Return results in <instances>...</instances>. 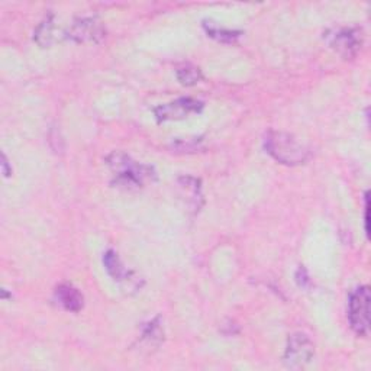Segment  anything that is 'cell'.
<instances>
[{
	"label": "cell",
	"mask_w": 371,
	"mask_h": 371,
	"mask_svg": "<svg viewBox=\"0 0 371 371\" xmlns=\"http://www.w3.org/2000/svg\"><path fill=\"white\" fill-rule=\"evenodd\" d=\"M177 79L183 86H193L199 83L203 76L202 72L198 67H194V65H184V67L177 70Z\"/></svg>",
	"instance_id": "obj_12"
},
{
	"label": "cell",
	"mask_w": 371,
	"mask_h": 371,
	"mask_svg": "<svg viewBox=\"0 0 371 371\" xmlns=\"http://www.w3.org/2000/svg\"><path fill=\"white\" fill-rule=\"evenodd\" d=\"M67 38L79 42H100L104 38V28L99 20L93 18H81L73 22V25L67 31Z\"/></svg>",
	"instance_id": "obj_7"
},
{
	"label": "cell",
	"mask_w": 371,
	"mask_h": 371,
	"mask_svg": "<svg viewBox=\"0 0 371 371\" xmlns=\"http://www.w3.org/2000/svg\"><path fill=\"white\" fill-rule=\"evenodd\" d=\"M264 147L269 154L285 166H300L309 158V149L296 137L280 130H270L266 135Z\"/></svg>",
	"instance_id": "obj_2"
},
{
	"label": "cell",
	"mask_w": 371,
	"mask_h": 371,
	"mask_svg": "<svg viewBox=\"0 0 371 371\" xmlns=\"http://www.w3.org/2000/svg\"><path fill=\"white\" fill-rule=\"evenodd\" d=\"M205 28H206V32L209 34V36L221 41V42H234L239 35H241V32H235V31H228V29H224L221 27L217 25H213L212 22L209 24V22H205Z\"/></svg>",
	"instance_id": "obj_13"
},
{
	"label": "cell",
	"mask_w": 371,
	"mask_h": 371,
	"mask_svg": "<svg viewBox=\"0 0 371 371\" xmlns=\"http://www.w3.org/2000/svg\"><path fill=\"white\" fill-rule=\"evenodd\" d=\"M330 47L342 58L348 60L357 55L363 46V35L358 28H339L326 35Z\"/></svg>",
	"instance_id": "obj_4"
},
{
	"label": "cell",
	"mask_w": 371,
	"mask_h": 371,
	"mask_svg": "<svg viewBox=\"0 0 371 371\" xmlns=\"http://www.w3.org/2000/svg\"><path fill=\"white\" fill-rule=\"evenodd\" d=\"M179 186L184 190L183 196H186L187 203L193 208V210H199L202 201V193H201V182L193 177H180Z\"/></svg>",
	"instance_id": "obj_10"
},
{
	"label": "cell",
	"mask_w": 371,
	"mask_h": 371,
	"mask_svg": "<svg viewBox=\"0 0 371 371\" xmlns=\"http://www.w3.org/2000/svg\"><path fill=\"white\" fill-rule=\"evenodd\" d=\"M103 264H104V269L109 273V276H111L115 281L122 283V285H126V283L128 285H130V283L137 280V277H134V274L122 264L119 255L112 250H109L104 254Z\"/></svg>",
	"instance_id": "obj_8"
},
{
	"label": "cell",
	"mask_w": 371,
	"mask_h": 371,
	"mask_svg": "<svg viewBox=\"0 0 371 371\" xmlns=\"http://www.w3.org/2000/svg\"><path fill=\"white\" fill-rule=\"evenodd\" d=\"M55 300L69 312H79L83 308L81 293L70 285H61L55 289Z\"/></svg>",
	"instance_id": "obj_9"
},
{
	"label": "cell",
	"mask_w": 371,
	"mask_h": 371,
	"mask_svg": "<svg viewBox=\"0 0 371 371\" xmlns=\"http://www.w3.org/2000/svg\"><path fill=\"white\" fill-rule=\"evenodd\" d=\"M2 166H4V173H5V176H6V177L11 176V171H9V168H8V160H6L5 156H4V163H2Z\"/></svg>",
	"instance_id": "obj_15"
},
{
	"label": "cell",
	"mask_w": 371,
	"mask_h": 371,
	"mask_svg": "<svg viewBox=\"0 0 371 371\" xmlns=\"http://www.w3.org/2000/svg\"><path fill=\"white\" fill-rule=\"evenodd\" d=\"M348 319L358 335H367L370 330V289L361 286L350 295Z\"/></svg>",
	"instance_id": "obj_3"
},
{
	"label": "cell",
	"mask_w": 371,
	"mask_h": 371,
	"mask_svg": "<svg viewBox=\"0 0 371 371\" xmlns=\"http://www.w3.org/2000/svg\"><path fill=\"white\" fill-rule=\"evenodd\" d=\"M107 167L114 174V184L126 190L141 189L147 183L157 180L154 168L134 161L122 151H115L106 158Z\"/></svg>",
	"instance_id": "obj_1"
},
{
	"label": "cell",
	"mask_w": 371,
	"mask_h": 371,
	"mask_svg": "<svg viewBox=\"0 0 371 371\" xmlns=\"http://www.w3.org/2000/svg\"><path fill=\"white\" fill-rule=\"evenodd\" d=\"M315 356L313 342L308 335L302 332L293 334L288 339L285 363L289 368H303Z\"/></svg>",
	"instance_id": "obj_5"
},
{
	"label": "cell",
	"mask_w": 371,
	"mask_h": 371,
	"mask_svg": "<svg viewBox=\"0 0 371 371\" xmlns=\"http://www.w3.org/2000/svg\"><path fill=\"white\" fill-rule=\"evenodd\" d=\"M203 103L199 100H194L190 97H182L174 100L167 104H161L156 107V118L158 122H166V121H180L187 118L191 114H199L202 112Z\"/></svg>",
	"instance_id": "obj_6"
},
{
	"label": "cell",
	"mask_w": 371,
	"mask_h": 371,
	"mask_svg": "<svg viewBox=\"0 0 371 371\" xmlns=\"http://www.w3.org/2000/svg\"><path fill=\"white\" fill-rule=\"evenodd\" d=\"M163 337H164V332L163 330L160 328V321L156 319L152 321L151 323L147 325V328L144 331V339H149L151 342H161L163 341Z\"/></svg>",
	"instance_id": "obj_14"
},
{
	"label": "cell",
	"mask_w": 371,
	"mask_h": 371,
	"mask_svg": "<svg viewBox=\"0 0 371 371\" xmlns=\"http://www.w3.org/2000/svg\"><path fill=\"white\" fill-rule=\"evenodd\" d=\"M35 41L41 47H50L54 42V19L53 16H47L41 22V25L35 31Z\"/></svg>",
	"instance_id": "obj_11"
}]
</instances>
